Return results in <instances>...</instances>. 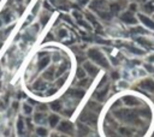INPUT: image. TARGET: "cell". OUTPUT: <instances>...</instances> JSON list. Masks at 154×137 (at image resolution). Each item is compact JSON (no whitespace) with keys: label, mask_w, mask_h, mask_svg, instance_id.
I'll use <instances>...</instances> for the list:
<instances>
[{"label":"cell","mask_w":154,"mask_h":137,"mask_svg":"<svg viewBox=\"0 0 154 137\" xmlns=\"http://www.w3.org/2000/svg\"><path fill=\"white\" fill-rule=\"evenodd\" d=\"M22 111H23V114L24 115H31L32 112H34V107L31 105H29L28 102H24L22 105Z\"/></svg>","instance_id":"obj_17"},{"label":"cell","mask_w":154,"mask_h":137,"mask_svg":"<svg viewBox=\"0 0 154 137\" xmlns=\"http://www.w3.org/2000/svg\"><path fill=\"white\" fill-rule=\"evenodd\" d=\"M59 123H60V117H59L58 114L52 113V114H49V115H48V118H47V124L49 125V127L55 129V127L58 126V124H59Z\"/></svg>","instance_id":"obj_12"},{"label":"cell","mask_w":154,"mask_h":137,"mask_svg":"<svg viewBox=\"0 0 154 137\" xmlns=\"http://www.w3.org/2000/svg\"><path fill=\"white\" fill-rule=\"evenodd\" d=\"M132 32H135V34H146V30L142 26H136L135 29H132Z\"/></svg>","instance_id":"obj_30"},{"label":"cell","mask_w":154,"mask_h":137,"mask_svg":"<svg viewBox=\"0 0 154 137\" xmlns=\"http://www.w3.org/2000/svg\"><path fill=\"white\" fill-rule=\"evenodd\" d=\"M67 35V31L65 30V29H60L59 31H58V37H64V36H66Z\"/></svg>","instance_id":"obj_32"},{"label":"cell","mask_w":154,"mask_h":137,"mask_svg":"<svg viewBox=\"0 0 154 137\" xmlns=\"http://www.w3.org/2000/svg\"><path fill=\"white\" fill-rule=\"evenodd\" d=\"M131 53H134V54H136V55H143V54H146V50H143V49H140V48H134L132 46H128L126 47Z\"/></svg>","instance_id":"obj_23"},{"label":"cell","mask_w":154,"mask_h":137,"mask_svg":"<svg viewBox=\"0 0 154 137\" xmlns=\"http://www.w3.org/2000/svg\"><path fill=\"white\" fill-rule=\"evenodd\" d=\"M108 1H111V0H108Z\"/></svg>","instance_id":"obj_36"},{"label":"cell","mask_w":154,"mask_h":137,"mask_svg":"<svg viewBox=\"0 0 154 137\" xmlns=\"http://www.w3.org/2000/svg\"><path fill=\"white\" fill-rule=\"evenodd\" d=\"M123 100H124V103L128 105V106H135V105L138 103V101L134 96H125Z\"/></svg>","instance_id":"obj_22"},{"label":"cell","mask_w":154,"mask_h":137,"mask_svg":"<svg viewBox=\"0 0 154 137\" xmlns=\"http://www.w3.org/2000/svg\"><path fill=\"white\" fill-rule=\"evenodd\" d=\"M119 19H120L124 24H126V25H135V24H137V22H138L137 14H135L134 12H131V11H129V10H125L124 12H122V13L119 14Z\"/></svg>","instance_id":"obj_6"},{"label":"cell","mask_w":154,"mask_h":137,"mask_svg":"<svg viewBox=\"0 0 154 137\" xmlns=\"http://www.w3.org/2000/svg\"><path fill=\"white\" fill-rule=\"evenodd\" d=\"M47 118L48 115L46 114V112H36L34 114V123L37 124V126H43L47 123Z\"/></svg>","instance_id":"obj_10"},{"label":"cell","mask_w":154,"mask_h":137,"mask_svg":"<svg viewBox=\"0 0 154 137\" xmlns=\"http://www.w3.org/2000/svg\"><path fill=\"white\" fill-rule=\"evenodd\" d=\"M88 108L90 109V111H93V112H99L100 111V108H101V106L100 105H97L96 102H93V101H90L89 103H88Z\"/></svg>","instance_id":"obj_25"},{"label":"cell","mask_w":154,"mask_h":137,"mask_svg":"<svg viewBox=\"0 0 154 137\" xmlns=\"http://www.w3.org/2000/svg\"><path fill=\"white\" fill-rule=\"evenodd\" d=\"M37 137H47L48 136V129L45 126H37L35 130Z\"/></svg>","instance_id":"obj_18"},{"label":"cell","mask_w":154,"mask_h":137,"mask_svg":"<svg viewBox=\"0 0 154 137\" xmlns=\"http://www.w3.org/2000/svg\"><path fill=\"white\" fill-rule=\"evenodd\" d=\"M48 62H49V58H48V56H45V58H42V59L40 60V62H38V68H40V70L45 68V67L48 65Z\"/></svg>","instance_id":"obj_26"},{"label":"cell","mask_w":154,"mask_h":137,"mask_svg":"<svg viewBox=\"0 0 154 137\" xmlns=\"http://www.w3.org/2000/svg\"><path fill=\"white\" fill-rule=\"evenodd\" d=\"M88 133H89L88 126L85 124H83V123H79L78 126H77V135H78V137H85Z\"/></svg>","instance_id":"obj_14"},{"label":"cell","mask_w":154,"mask_h":137,"mask_svg":"<svg viewBox=\"0 0 154 137\" xmlns=\"http://www.w3.org/2000/svg\"><path fill=\"white\" fill-rule=\"evenodd\" d=\"M144 67L147 68V71H148V72L154 73V66H153L152 64H146V65H144Z\"/></svg>","instance_id":"obj_33"},{"label":"cell","mask_w":154,"mask_h":137,"mask_svg":"<svg viewBox=\"0 0 154 137\" xmlns=\"http://www.w3.org/2000/svg\"><path fill=\"white\" fill-rule=\"evenodd\" d=\"M69 94H71L72 96H75V97H77V99H81V97H83V95H84V90H83V89H71V90L69 91Z\"/></svg>","instance_id":"obj_21"},{"label":"cell","mask_w":154,"mask_h":137,"mask_svg":"<svg viewBox=\"0 0 154 137\" xmlns=\"http://www.w3.org/2000/svg\"><path fill=\"white\" fill-rule=\"evenodd\" d=\"M129 1L128 0H111L108 1V8L113 16H119L128 8Z\"/></svg>","instance_id":"obj_3"},{"label":"cell","mask_w":154,"mask_h":137,"mask_svg":"<svg viewBox=\"0 0 154 137\" xmlns=\"http://www.w3.org/2000/svg\"><path fill=\"white\" fill-rule=\"evenodd\" d=\"M76 2L79 5V6H87V5H89L90 4V0H76Z\"/></svg>","instance_id":"obj_31"},{"label":"cell","mask_w":154,"mask_h":137,"mask_svg":"<svg viewBox=\"0 0 154 137\" xmlns=\"http://www.w3.org/2000/svg\"><path fill=\"white\" fill-rule=\"evenodd\" d=\"M107 90H108V87H103L102 89H99L94 93V99L99 102H102L105 99H106V95H107Z\"/></svg>","instance_id":"obj_13"},{"label":"cell","mask_w":154,"mask_h":137,"mask_svg":"<svg viewBox=\"0 0 154 137\" xmlns=\"http://www.w3.org/2000/svg\"><path fill=\"white\" fill-rule=\"evenodd\" d=\"M49 108H51L53 112H60L61 108H63V105H61L60 101L57 100V101H53V102L49 103Z\"/></svg>","instance_id":"obj_19"},{"label":"cell","mask_w":154,"mask_h":137,"mask_svg":"<svg viewBox=\"0 0 154 137\" xmlns=\"http://www.w3.org/2000/svg\"><path fill=\"white\" fill-rule=\"evenodd\" d=\"M51 137H67L66 135H63V133H52Z\"/></svg>","instance_id":"obj_34"},{"label":"cell","mask_w":154,"mask_h":137,"mask_svg":"<svg viewBox=\"0 0 154 137\" xmlns=\"http://www.w3.org/2000/svg\"><path fill=\"white\" fill-rule=\"evenodd\" d=\"M17 132L19 136H23L25 133V121L22 117H19L17 120Z\"/></svg>","instance_id":"obj_15"},{"label":"cell","mask_w":154,"mask_h":137,"mask_svg":"<svg viewBox=\"0 0 154 137\" xmlns=\"http://www.w3.org/2000/svg\"><path fill=\"white\" fill-rule=\"evenodd\" d=\"M89 8L95 12V14L105 20H111L114 16L108 8V0H90Z\"/></svg>","instance_id":"obj_1"},{"label":"cell","mask_w":154,"mask_h":137,"mask_svg":"<svg viewBox=\"0 0 154 137\" xmlns=\"http://www.w3.org/2000/svg\"><path fill=\"white\" fill-rule=\"evenodd\" d=\"M36 112H46L48 109V106L47 105H43V103H38L37 107H36Z\"/></svg>","instance_id":"obj_29"},{"label":"cell","mask_w":154,"mask_h":137,"mask_svg":"<svg viewBox=\"0 0 154 137\" xmlns=\"http://www.w3.org/2000/svg\"><path fill=\"white\" fill-rule=\"evenodd\" d=\"M76 76H77V78L81 81V79H83V78H85V77H87V72L84 71V68H83V67H78V68H77V71H76Z\"/></svg>","instance_id":"obj_24"},{"label":"cell","mask_w":154,"mask_h":137,"mask_svg":"<svg viewBox=\"0 0 154 137\" xmlns=\"http://www.w3.org/2000/svg\"><path fill=\"white\" fill-rule=\"evenodd\" d=\"M57 130L58 132L63 133V135H66V136H72L73 132H75V126L71 121L69 120H60V123L58 124L57 126Z\"/></svg>","instance_id":"obj_5"},{"label":"cell","mask_w":154,"mask_h":137,"mask_svg":"<svg viewBox=\"0 0 154 137\" xmlns=\"http://www.w3.org/2000/svg\"><path fill=\"white\" fill-rule=\"evenodd\" d=\"M89 84H90V79H87V77L83 78V79H81V81L78 82V85H81V87H83V88H85V87L88 88Z\"/></svg>","instance_id":"obj_28"},{"label":"cell","mask_w":154,"mask_h":137,"mask_svg":"<svg viewBox=\"0 0 154 137\" xmlns=\"http://www.w3.org/2000/svg\"><path fill=\"white\" fill-rule=\"evenodd\" d=\"M85 19L90 23V24H93V25H95V26H99V23H97V19H96V17L91 13V12H87L85 13Z\"/></svg>","instance_id":"obj_20"},{"label":"cell","mask_w":154,"mask_h":137,"mask_svg":"<svg viewBox=\"0 0 154 137\" xmlns=\"http://www.w3.org/2000/svg\"><path fill=\"white\" fill-rule=\"evenodd\" d=\"M141 12L144 14H153L154 13V0H147L141 5Z\"/></svg>","instance_id":"obj_11"},{"label":"cell","mask_w":154,"mask_h":137,"mask_svg":"<svg viewBox=\"0 0 154 137\" xmlns=\"http://www.w3.org/2000/svg\"><path fill=\"white\" fill-rule=\"evenodd\" d=\"M82 67L84 68V71L87 72V75L90 76L91 78L95 77L97 75V72H99V66H96L93 61H84Z\"/></svg>","instance_id":"obj_8"},{"label":"cell","mask_w":154,"mask_h":137,"mask_svg":"<svg viewBox=\"0 0 154 137\" xmlns=\"http://www.w3.org/2000/svg\"><path fill=\"white\" fill-rule=\"evenodd\" d=\"M140 87L142 89H144L146 91L154 94V79L153 78H144V79H142L141 83H140Z\"/></svg>","instance_id":"obj_9"},{"label":"cell","mask_w":154,"mask_h":137,"mask_svg":"<svg viewBox=\"0 0 154 137\" xmlns=\"http://www.w3.org/2000/svg\"><path fill=\"white\" fill-rule=\"evenodd\" d=\"M88 58L90 59V61H93L95 65L102 67V68H109V62L107 56L97 48H89L87 52Z\"/></svg>","instance_id":"obj_2"},{"label":"cell","mask_w":154,"mask_h":137,"mask_svg":"<svg viewBox=\"0 0 154 137\" xmlns=\"http://www.w3.org/2000/svg\"><path fill=\"white\" fill-rule=\"evenodd\" d=\"M126 10H129V11H131V12L136 13V12L138 11V5H137V4H135V2H129V5H128V8H126Z\"/></svg>","instance_id":"obj_27"},{"label":"cell","mask_w":154,"mask_h":137,"mask_svg":"<svg viewBox=\"0 0 154 137\" xmlns=\"http://www.w3.org/2000/svg\"><path fill=\"white\" fill-rule=\"evenodd\" d=\"M137 19H138V22H140L144 28H147V29L154 31V19H153L152 17H149L148 14H144V13H142V12H138V13H137Z\"/></svg>","instance_id":"obj_7"},{"label":"cell","mask_w":154,"mask_h":137,"mask_svg":"<svg viewBox=\"0 0 154 137\" xmlns=\"http://www.w3.org/2000/svg\"><path fill=\"white\" fill-rule=\"evenodd\" d=\"M79 119H81V123H83V124H85V125L95 126L96 123H97V113L90 111L89 108H87V109H84V111L82 112Z\"/></svg>","instance_id":"obj_4"},{"label":"cell","mask_w":154,"mask_h":137,"mask_svg":"<svg viewBox=\"0 0 154 137\" xmlns=\"http://www.w3.org/2000/svg\"><path fill=\"white\" fill-rule=\"evenodd\" d=\"M136 41L141 44V46H144V47H149V48H153L154 47V43L148 40L147 37H136Z\"/></svg>","instance_id":"obj_16"},{"label":"cell","mask_w":154,"mask_h":137,"mask_svg":"<svg viewBox=\"0 0 154 137\" xmlns=\"http://www.w3.org/2000/svg\"><path fill=\"white\" fill-rule=\"evenodd\" d=\"M153 137H154V135H153Z\"/></svg>","instance_id":"obj_35"}]
</instances>
